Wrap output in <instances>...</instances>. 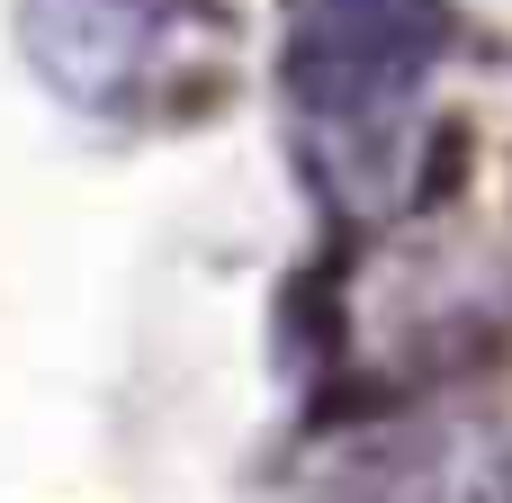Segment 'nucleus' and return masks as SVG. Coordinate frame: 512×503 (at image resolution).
<instances>
[{"instance_id":"1","label":"nucleus","mask_w":512,"mask_h":503,"mask_svg":"<svg viewBox=\"0 0 512 503\" xmlns=\"http://www.w3.org/2000/svg\"><path fill=\"white\" fill-rule=\"evenodd\" d=\"M450 54L441 0H288L279 9V90L306 144V171L342 216H387L414 171L423 90Z\"/></svg>"},{"instance_id":"2","label":"nucleus","mask_w":512,"mask_h":503,"mask_svg":"<svg viewBox=\"0 0 512 503\" xmlns=\"http://www.w3.org/2000/svg\"><path fill=\"white\" fill-rule=\"evenodd\" d=\"M225 45V9L207 0H18L27 72L81 117H135L171 99Z\"/></svg>"},{"instance_id":"3","label":"nucleus","mask_w":512,"mask_h":503,"mask_svg":"<svg viewBox=\"0 0 512 503\" xmlns=\"http://www.w3.org/2000/svg\"><path fill=\"white\" fill-rule=\"evenodd\" d=\"M351 503H512V432L495 423H423L360 459Z\"/></svg>"}]
</instances>
